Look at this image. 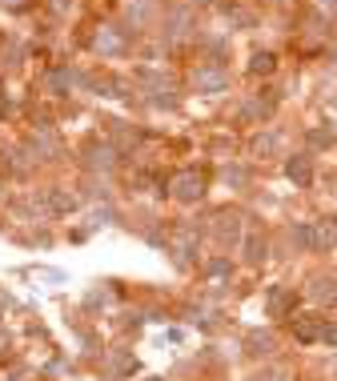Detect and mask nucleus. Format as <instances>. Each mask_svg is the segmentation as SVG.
<instances>
[{"mask_svg": "<svg viewBox=\"0 0 337 381\" xmlns=\"http://www.w3.org/2000/svg\"><path fill=\"white\" fill-rule=\"evenodd\" d=\"M52 209H61V213H65V209H72V197H65V193H52Z\"/></svg>", "mask_w": 337, "mask_h": 381, "instance_id": "9b49d317", "label": "nucleus"}, {"mask_svg": "<svg viewBox=\"0 0 337 381\" xmlns=\"http://www.w3.org/2000/svg\"><path fill=\"white\" fill-rule=\"evenodd\" d=\"M245 249H249V253H245L249 261H261V257H265V241L261 237H249V245H245Z\"/></svg>", "mask_w": 337, "mask_h": 381, "instance_id": "1a4fd4ad", "label": "nucleus"}, {"mask_svg": "<svg viewBox=\"0 0 337 381\" xmlns=\"http://www.w3.org/2000/svg\"><path fill=\"white\" fill-rule=\"evenodd\" d=\"M321 325H325V317H317V313H301V317H293V337L297 341H321Z\"/></svg>", "mask_w": 337, "mask_h": 381, "instance_id": "f257e3e1", "label": "nucleus"}, {"mask_svg": "<svg viewBox=\"0 0 337 381\" xmlns=\"http://www.w3.org/2000/svg\"><path fill=\"white\" fill-rule=\"evenodd\" d=\"M309 297L313 301H321V305H337V281L334 277H317L309 285Z\"/></svg>", "mask_w": 337, "mask_h": 381, "instance_id": "7ed1b4c3", "label": "nucleus"}, {"mask_svg": "<svg viewBox=\"0 0 337 381\" xmlns=\"http://www.w3.org/2000/svg\"><path fill=\"white\" fill-rule=\"evenodd\" d=\"M337 245V221H313V249H334Z\"/></svg>", "mask_w": 337, "mask_h": 381, "instance_id": "f03ea898", "label": "nucleus"}, {"mask_svg": "<svg viewBox=\"0 0 337 381\" xmlns=\"http://www.w3.org/2000/svg\"><path fill=\"white\" fill-rule=\"evenodd\" d=\"M269 345H273V337H269V334H253V337H249V349H253V353H269Z\"/></svg>", "mask_w": 337, "mask_h": 381, "instance_id": "0eeeda50", "label": "nucleus"}, {"mask_svg": "<svg viewBox=\"0 0 337 381\" xmlns=\"http://www.w3.org/2000/svg\"><path fill=\"white\" fill-rule=\"evenodd\" d=\"M289 181H293V185H301V189L313 181V168H309L305 157H293V161H289Z\"/></svg>", "mask_w": 337, "mask_h": 381, "instance_id": "20e7f679", "label": "nucleus"}, {"mask_svg": "<svg viewBox=\"0 0 337 381\" xmlns=\"http://www.w3.org/2000/svg\"><path fill=\"white\" fill-rule=\"evenodd\" d=\"M149 381H161V378H149Z\"/></svg>", "mask_w": 337, "mask_h": 381, "instance_id": "f8f14e48", "label": "nucleus"}, {"mask_svg": "<svg viewBox=\"0 0 337 381\" xmlns=\"http://www.w3.org/2000/svg\"><path fill=\"white\" fill-rule=\"evenodd\" d=\"M289 309H293V297H289L285 289H273V293H269V313H273V317H285Z\"/></svg>", "mask_w": 337, "mask_h": 381, "instance_id": "39448f33", "label": "nucleus"}, {"mask_svg": "<svg viewBox=\"0 0 337 381\" xmlns=\"http://www.w3.org/2000/svg\"><path fill=\"white\" fill-rule=\"evenodd\" d=\"M177 185H181V197H185V201H193V197H201V181H193V177H181Z\"/></svg>", "mask_w": 337, "mask_h": 381, "instance_id": "423d86ee", "label": "nucleus"}, {"mask_svg": "<svg viewBox=\"0 0 337 381\" xmlns=\"http://www.w3.org/2000/svg\"><path fill=\"white\" fill-rule=\"evenodd\" d=\"M321 341H325V345H337V325H334V321H325V325H321Z\"/></svg>", "mask_w": 337, "mask_h": 381, "instance_id": "9d476101", "label": "nucleus"}, {"mask_svg": "<svg viewBox=\"0 0 337 381\" xmlns=\"http://www.w3.org/2000/svg\"><path fill=\"white\" fill-rule=\"evenodd\" d=\"M249 72H273V56H269V52H257L253 65H249Z\"/></svg>", "mask_w": 337, "mask_h": 381, "instance_id": "6e6552de", "label": "nucleus"}]
</instances>
